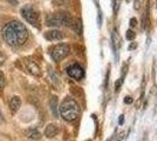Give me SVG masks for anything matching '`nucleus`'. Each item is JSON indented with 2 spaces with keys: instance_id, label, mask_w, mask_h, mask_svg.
Masks as SVG:
<instances>
[{
  "instance_id": "dca6fc26",
  "label": "nucleus",
  "mask_w": 157,
  "mask_h": 141,
  "mask_svg": "<svg viewBox=\"0 0 157 141\" xmlns=\"http://www.w3.org/2000/svg\"><path fill=\"white\" fill-rule=\"evenodd\" d=\"M125 38H127L128 40H132V39H135V32H134V31H131V29H128V31H127V33H125Z\"/></svg>"
},
{
  "instance_id": "f3484780",
  "label": "nucleus",
  "mask_w": 157,
  "mask_h": 141,
  "mask_svg": "<svg viewBox=\"0 0 157 141\" xmlns=\"http://www.w3.org/2000/svg\"><path fill=\"white\" fill-rule=\"evenodd\" d=\"M4 87H5V76H4V74L0 72V91Z\"/></svg>"
},
{
  "instance_id": "9d476101",
  "label": "nucleus",
  "mask_w": 157,
  "mask_h": 141,
  "mask_svg": "<svg viewBox=\"0 0 157 141\" xmlns=\"http://www.w3.org/2000/svg\"><path fill=\"white\" fill-rule=\"evenodd\" d=\"M20 106H21V99H20V96H13L11 101H10V108H11V112L12 113H17L18 111H19Z\"/></svg>"
},
{
  "instance_id": "a211bd4d",
  "label": "nucleus",
  "mask_w": 157,
  "mask_h": 141,
  "mask_svg": "<svg viewBox=\"0 0 157 141\" xmlns=\"http://www.w3.org/2000/svg\"><path fill=\"white\" fill-rule=\"evenodd\" d=\"M120 2H121V0H113V5H114V11H115V12H117L118 11Z\"/></svg>"
},
{
  "instance_id": "f8f14e48",
  "label": "nucleus",
  "mask_w": 157,
  "mask_h": 141,
  "mask_svg": "<svg viewBox=\"0 0 157 141\" xmlns=\"http://www.w3.org/2000/svg\"><path fill=\"white\" fill-rule=\"evenodd\" d=\"M71 28H72L73 31H74L76 34H78V35L82 33V25H81V21L78 20V19H75V18L73 19Z\"/></svg>"
},
{
  "instance_id": "ddd939ff",
  "label": "nucleus",
  "mask_w": 157,
  "mask_h": 141,
  "mask_svg": "<svg viewBox=\"0 0 157 141\" xmlns=\"http://www.w3.org/2000/svg\"><path fill=\"white\" fill-rule=\"evenodd\" d=\"M142 22H143V28H148L150 25V20H149V10L147 8V12L142 18Z\"/></svg>"
},
{
  "instance_id": "aec40b11",
  "label": "nucleus",
  "mask_w": 157,
  "mask_h": 141,
  "mask_svg": "<svg viewBox=\"0 0 157 141\" xmlns=\"http://www.w3.org/2000/svg\"><path fill=\"white\" fill-rule=\"evenodd\" d=\"M124 102L125 104H131V102H132V98H130V96L124 98Z\"/></svg>"
},
{
  "instance_id": "5701e85b",
  "label": "nucleus",
  "mask_w": 157,
  "mask_h": 141,
  "mask_svg": "<svg viewBox=\"0 0 157 141\" xmlns=\"http://www.w3.org/2000/svg\"><path fill=\"white\" fill-rule=\"evenodd\" d=\"M120 123H123V115L120 116Z\"/></svg>"
},
{
  "instance_id": "7ed1b4c3",
  "label": "nucleus",
  "mask_w": 157,
  "mask_h": 141,
  "mask_svg": "<svg viewBox=\"0 0 157 141\" xmlns=\"http://www.w3.org/2000/svg\"><path fill=\"white\" fill-rule=\"evenodd\" d=\"M73 18L71 14L66 13V12H59V13H54L48 15L46 19V24L48 26H67L71 27L73 22Z\"/></svg>"
},
{
  "instance_id": "6ab92c4d",
  "label": "nucleus",
  "mask_w": 157,
  "mask_h": 141,
  "mask_svg": "<svg viewBox=\"0 0 157 141\" xmlns=\"http://www.w3.org/2000/svg\"><path fill=\"white\" fill-rule=\"evenodd\" d=\"M7 1H8L11 5H14V6H17V5L19 4V0H7Z\"/></svg>"
},
{
  "instance_id": "39448f33",
  "label": "nucleus",
  "mask_w": 157,
  "mask_h": 141,
  "mask_svg": "<svg viewBox=\"0 0 157 141\" xmlns=\"http://www.w3.org/2000/svg\"><path fill=\"white\" fill-rule=\"evenodd\" d=\"M71 52V47L67 44H59L54 46L51 51V57L54 61H61Z\"/></svg>"
},
{
  "instance_id": "2eb2a0df",
  "label": "nucleus",
  "mask_w": 157,
  "mask_h": 141,
  "mask_svg": "<svg viewBox=\"0 0 157 141\" xmlns=\"http://www.w3.org/2000/svg\"><path fill=\"white\" fill-rule=\"evenodd\" d=\"M53 1L58 6H68L69 5V0H53Z\"/></svg>"
},
{
  "instance_id": "4be33fe9",
  "label": "nucleus",
  "mask_w": 157,
  "mask_h": 141,
  "mask_svg": "<svg viewBox=\"0 0 157 141\" xmlns=\"http://www.w3.org/2000/svg\"><path fill=\"white\" fill-rule=\"evenodd\" d=\"M134 48H136V44H131V46L129 47V49H134Z\"/></svg>"
},
{
  "instance_id": "f03ea898",
  "label": "nucleus",
  "mask_w": 157,
  "mask_h": 141,
  "mask_svg": "<svg viewBox=\"0 0 157 141\" xmlns=\"http://www.w3.org/2000/svg\"><path fill=\"white\" fill-rule=\"evenodd\" d=\"M59 111L62 119L69 121V122L75 121L80 115V107H78V102L71 98H66L65 100L61 102Z\"/></svg>"
},
{
  "instance_id": "423d86ee",
  "label": "nucleus",
  "mask_w": 157,
  "mask_h": 141,
  "mask_svg": "<svg viewBox=\"0 0 157 141\" xmlns=\"http://www.w3.org/2000/svg\"><path fill=\"white\" fill-rule=\"evenodd\" d=\"M67 74L75 80H81V79L85 78V71L78 64H73L71 66H68L67 67Z\"/></svg>"
},
{
  "instance_id": "6e6552de",
  "label": "nucleus",
  "mask_w": 157,
  "mask_h": 141,
  "mask_svg": "<svg viewBox=\"0 0 157 141\" xmlns=\"http://www.w3.org/2000/svg\"><path fill=\"white\" fill-rule=\"evenodd\" d=\"M45 38H46L47 40H51V41L61 40V39H63V38H65V34L62 33L61 31H59V29H51V31L46 32Z\"/></svg>"
},
{
  "instance_id": "f257e3e1",
  "label": "nucleus",
  "mask_w": 157,
  "mask_h": 141,
  "mask_svg": "<svg viewBox=\"0 0 157 141\" xmlns=\"http://www.w3.org/2000/svg\"><path fill=\"white\" fill-rule=\"evenodd\" d=\"M2 38L10 46H22L28 39V31L22 22L18 20H12L7 22L2 28Z\"/></svg>"
},
{
  "instance_id": "0eeeda50",
  "label": "nucleus",
  "mask_w": 157,
  "mask_h": 141,
  "mask_svg": "<svg viewBox=\"0 0 157 141\" xmlns=\"http://www.w3.org/2000/svg\"><path fill=\"white\" fill-rule=\"evenodd\" d=\"M25 65H26L27 71H28L29 73H32L33 75H40V74H41V69H40L39 65H38L35 61L31 60V59H26Z\"/></svg>"
},
{
  "instance_id": "9b49d317",
  "label": "nucleus",
  "mask_w": 157,
  "mask_h": 141,
  "mask_svg": "<svg viewBox=\"0 0 157 141\" xmlns=\"http://www.w3.org/2000/svg\"><path fill=\"white\" fill-rule=\"evenodd\" d=\"M26 135L28 139H31V140H33V141L39 140L40 138H41V133H40L36 128H29V129H27Z\"/></svg>"
},
{
  "instance_id": "b1692460",
  "label": "nucleus",
  "mask_w": 157,
  "mask_h": 141,
  "mask_svg": "<svg viewBox=\"0 0 157 141\" xmlns=\"http://www.w3.org/2000/svg\"><path fill=\"white\" fill-rule=\"evenodd\" d=\"M2 60H4V57H2L1 53H0V62H2Z\"/></svg>"
},
{
  "instance_id": "412c9836",
  "label": "nucleus",
  "mask_w": 157,
  "mask_h": 141,
  "mask_svg": "<svg viewBox=\"0 0 157 141\" xmlns=\"http://www.w3.org/2000/svg\"><path fill=\"white\" fill-rule=\"evenodd\" d=\"M136 24H137V21H136V19H130V26L131 27H134V26H136Z\"/></svg>"
},
{
  "instance_id": "4468645a",
  "label": "nucleus",
  "mask_w": 157,
  "mask_h": 141,
  "mask_svg": "<svg viewBox=\"0 0 157 141\" xmlns=\"http://www.w3.org/2000/svg\"><path fill=\"white\" fill-rule=\"evenodd\" d=\"M51 107H52L53 114L54 115L58 114V112H56V108H58V100H56V98H52V101H51Z\"/></svg>"
},
{
  "instance_id": "20e7f679",
  "label": "nucleus",
  "mask_w": 157,
  "mask_h": 141,
  "mask_svg": "<svg viewBox=\"0 0 157 141\" xmlns=\"http://www.w3.org/2000/svg\"><path fill=\"white\" fill-rule=\"evenodd\" d=\"M21 15L24 17V19L31 24L32 26L40 28V19L38 12L33 8L32 5H25L21 8Z\"/></svg>"
},
{
  "instance_id": "1a4fd4ad",
  "label": "nucleus",
  "mask_w": 157,
  "mask_h": 141,
  "mask_svg": "<svg viewBox=\"0 0 157 141\" xmlns=\"http://www.w3.org/2000/svg\"><path fill=\"white\" fill-rule=\"evenodd\" d=\"M58 133H59V127H58V125H55V123H49V125H47V127L45 128V135H46L47 138H49V139L56 136Z\"/></svg>"
}]
</instances>
